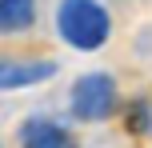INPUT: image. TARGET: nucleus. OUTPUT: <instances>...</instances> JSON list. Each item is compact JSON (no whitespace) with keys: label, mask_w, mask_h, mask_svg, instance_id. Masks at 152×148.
<instances>
[{"label":"nucleus","mask_w":152,"mask_h":148,"mask_svg":"<svg viewBox=\"0 0 152 148\" xmlns=\"http://www.w3.org/2000/svg\"><path fill=\"white\" fill-rule=\"evenodd\" d=\"M120 108V88H116L112 72H84L76 76L72 92H68V112L80 124H100V120L116 116Z\"/></svg>","instance_id":"2"},{"label":"nucleus","mask_w":152,"mask_h":148,"mask_svg":"<svg viewBox=\"0 0 152 148\" xmlns=\"http://www.w3.org/2000/svg\"><path fill=\"white\" fill-rule=\"evenodd\" d=\"M36 24V0H0V32L16 36V32Z\"/></svg>","instance_id":"5"},{"label":"nucleus","mask_w":152,"mask_h":148,"mask_svg":"<svg viewBox=\"0 0 152 148\" xmlns=\"http://www.w3.org/2000/svg\"><path fill=\"white\" fill-rule=\"evenodd\" d=\"M124 128L136 136H144L152 128V104L148 100H128V108H124Z\"/></svg>","instance_id":"6"},{"label":"nucleus","mask_w":152,"mask_h":148,"mask_svg":"<svg viewBox=\"0 0 152 148\" xmlns=\"http://www.w3.org/2000/svg\"><path fill=\"white\" fill-rule=\"evenodd\" d=\"M20 148H76V136L60 120L52 116H28L20 120V132H16Z\"/></svg>","instance_id":"3"},{"label":"nucleus","mask_w":152,"mask_h":148,"mask_svg":"<svg viewBox=\"0 0 152 148\" xmlns=\"http://www.w3.org/2000/svg\"><path fill=\"white\" fill-rule=\"evenodd\" d=\"M56 36L76 52H100L112 36V12L100 0H60L56 4Z\"/></svg>","instance_id":"1"},{"label":"nucleus","mask_w":152,"mask_h":148,"mask_svg":"<svg viewBox=\"0 0 152 148\" xmlns=\"http://www.w3.org/2000/svg\"><path fill=\"white\" fill-rule=\"evenodd\" d=\"M52 76H56L52 60H4L0 64V88L4 92H16V88H28V84H44Z\"/></svg>","instance_id":"4"}]
</instances>
